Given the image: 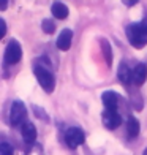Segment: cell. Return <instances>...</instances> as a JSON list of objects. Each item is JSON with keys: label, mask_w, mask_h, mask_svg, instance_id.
Instances as JSON below:
<instances>
[{"label": "cell", "mask_w": 147, "mask_h": 155, "mask_svg": "<svg viewBox=\"0 0 147 155\" xmlns=\"http://www.w3.org/2000/svg\"><path fill=\"white\" fill-rule=\"evenodd\" d=\"M125 33H127L128 43L133 48H138V49L144 48L147 45V15L139 22L128 24L127 29H125Z\"/></svg>", "instance_id": "1"}, {"label": "cell", "mask_w": 147, "mask_h": 155, "mask_svg": "<svg viewBox=\"0 0 147 155\" xmlns=\"http://www.w3.org/2000/svg\"><path fill=\"white\" fill-rule=\"evenodd\" d=\"M40 62L35 65L33 71H35V78H37L38 84L41 86V89L44 90L46 94H52L55 89V78L52 70L49 68L46 63H43V59H38Z\"/></svg>", "instance_id": "2"}, {"label": "cell", "mask_w": 147, "mask_h": 155, "mask_svg": "<svg viewBox=\"0 0 147 155\" xmlns=\"http://www.w3.org/2000/svg\"><path fill=\"white\" fill-rule=\"evenodd\" d=\"M27 108L21 100H15L10 108V125L11 127H22L27 120Z\"/></svg>", "instance_id": "3"}, {"label": "cell", "mask_w": 147, "mask_h": 155, "mask_svg": "<svg viewBox=\"0 0 147 155\" xmlns=\"http://www.w3.org/2000/svg\"><path fill=\"white\" fill-rule=\"evenodd\" d=\"M22 59V48H21L19 41L16 40H10L8 45L5 48V54H3V65H16L19 60Z\"/></svg>", "instance_id": "4"}, {"label": "cell", "mask_w": 147, "mask_h": 155, "mask_svg": "<svg viewBox=\"0 0 147 155\" xmlns=\"http://www.w3.org/2000/svg\"><path fill=\"white\" fill-rule=\"evenodd\" d=\"M84 141H86V133H84L82 128H79V127H70L65 131V144L70 149L79 147L81 144H84Z\"/></svg>", "instance_id": "5"}, {"label": "cell", "mask_w": 147, "mask_h": 155, "mask_svg": "<svg viewBox=\"0 0 147 155\" xmlns=\"http://www.w3.org/2000/svg\"><path fill=\"white\" fill-rule=\"evenodd\" d=\"M101 120H103V125L106 127L108 130H116L122 124V116L119 114V111H108V109H104L103 114H101Z\"/></svg>", "instance_id": "6"}, {"label": "cell", "mask_w": 147, "mask_h": 155, "mask_svg": "<svg viewBox=\"0 0 147 155\" xmlns=\"http://www.w3.org/2000/svg\"><path fill=\"white\" fill-rule=\"evenodd\" d=\"M119 101H120V95L114 90H106V92L101 94V103L104 109L108 111H117L119 106Z\"/></svg>", "instance_id": "7"}, {"label": "cell", "mask_w": 147, "mask_h": 155, "mask_svg": "<svg viewBox=\"0 0 147 155\" xmlns=\"http://www.w3.org/2000/svg\"><path fill=\"white\" fill-rule=\"evenodd\" d=\"M117 78L125 87H128L133 84V70H130V67L125 62H120V65L117 68Z\"/></svg>", "instance_id": "8"}, {"label": "cell", "mask_w": 147, "mask_h": 155, "mask_svg": "<svg viewBox=\"0 0 147 155\" xmlns=\"http://www.w3.org/2000/svg\"><path fill=\"white\" fill-rule=\"evenodd\" d=\"M21 135H22V139L25 141V144L29 146H35V139H37V128L32 122L27 120L22 127H21Z\"/></svg>", "instance_id": "9"}, {"label": "cell", "mask_w": 147, "mask_h": 155, "mask_svg": "<svg viewBox=\"0 0 147 155\" xmlns=\"http://www.w3.org/2000/svg\"><path fill=\"white\" fill-rule=\"evenodd\" d=\"M71 43H73V30L70 29H64L60 32L59 38H57V48L60 51H68L70 48H71Z\"/></svg>", "instance_id": "10"}, {"label": "cell", "mask_w": 147, "mask_h": 155, "mask_svg": "<svg viewBox=\"0 0 147 155\" xmlns=\"http://www.w3.org/2000/svg\"><path fill=\"white\" fill-rule=\"evenodd\" d=\"M147 79V65L145 63H138L133 68V84L138 87H141Z\"/></svg>", "instance_id": "11"}, {"label": "cell", "mask_w": 147, "mask_h": 155, "mask_svg": "<svg viewBox=\"0 0 147 155\" xmlns=\"http://www.w3.org/2000/svg\"><path fill=\"white\" fill-rule=\"evenodd\" d=\"M51 13H52V16L55 18V19H67L68 18V13H70V10H68V6L65 5V3H62V2H54L52 3V6H51Z\"/></svg>", "instance_id": "12"}, {"label": "cell", "mask_w": 147, "mask_h": 155, "mask_svg": "<svg viewBox=\"0 0 147 155\" xmlns=\"http://www.w3.org/2000/svg\"><path fill=\"white\" fill-rule=\"evenodd\" d=\"M139 130H141V125H139V120L135 116H130L127 119V135L128 138H136L139 135Z\"/></svg>", "instance_id": "13"}, {"label": "cell", "mask_w": 147, "mask_h": 155, "mask_svg": "<svg viewBox=\"0 0 147 155\" xmlns=\"http://www.w3.org/2000/svg\"><path fill=\"white\" fill-rule=\"evenodd\" d=\"M41 29H43V32H44V33H49V35H51V33L55 30V24H54V21H51V19H44L43 22H41Z\"/></svg>", "instance_id": "14"}, {"label": "cell", "mask_w": 147, "mask_h": 155, "mask_svg": "<svg viewBox=\"0 0 147 155\" xmlns=\"http://www.w3.org/2000/svg\"><path fill=\"white\" fill-rule=\"evenodd\" d=\"M0 155H15L13 146L10 143H6V141H3V143L0 144Z\"/></svg>", "instance_id": "15"}, {"label": "cell", "mask_w": 147, "mask_h": 155, "mask_svg": "<svg viewBox=\"0 0 147 155\" xmlns=\"http://www.w3.org/2000/svg\"><path fill=\"white\" fill-rule=\"evenodd\" d=\"M25 155H43V149H41V146H32L29 150H27Z\"/></svg>", "instance_id": "16"}, {"label": "cell", "mask_w": 147, "mask_h": 155, "mask_svg": "<svg viewBox=\"0 0 147 155\" xmlns=\"http://www.w3.org/2000/svg\"><path fill=\"white\" fill-rule=\"evenodd\" d=\"M0 25H2V33H0V38H3L5 33H6V24H5L3 19H0Z\"/></svg>", "instance_id": "17"}, {"label": "cell", "mask_w": 147, "mask_h": 155, "mask_svg": "<svg viewBox=\"0 0 147 155\" xmlns=\"http://www.w3.org/2000/svg\"><path fill=\"white\" fill-rule=\"evenodd\" d=\"M125 5H127V6H133V5H135L136 2H123Z\"/></svg>", "instance_id": "18"}, {"label": "cell", "mask_w": 147, "mask_h": 155, "mask_svg": "<svg viewBox=\"0 0 147 155\" xmlns=\"http://www.w3.org/2000/svg\"><path fill=\"white\" fill-rule=\"evenodd\" d=\"M144 155H147V147H145V150H144Z\"/></svg>", "instance_id": "19"}]
</instances>
